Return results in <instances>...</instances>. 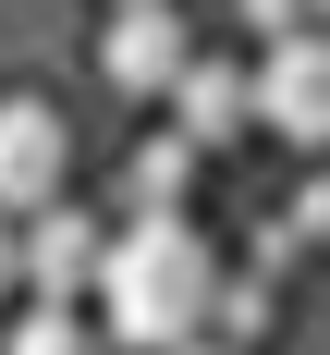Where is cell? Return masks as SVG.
<instances>
[{"label":"cell","instance_id":"6da1fadb","mask_svg":"<svg viewBox=\"0 0 330 355\" xmlns=\"http://www.w3.org/2000/svg\"><path fill=\"white\" fill-rule=\"evenodd\" d=\"M220 306V245L196 220H122L110 233V270H98V331L135 355H172L196 343Z\"/></svg>","mask_w":330,"mask_h":355},{"label":"cell","instance_id":"7a4b0ae2","mask_svg":"<svg viewBox=\"0 0 330 355\" xmlns=\"http://www.w3.org/2000/svg\"><path fill=\"white\" fill-rule=\"evenodd\" d=\"M257 123L282 147H330V25H293L257 49Z\"/></svg>","mask_w":330,"mask_h":355},{"label":"cell","instance_id":"3957f363","mask_svg":"<svg viewBox=\"0 0 330 355\" xmlns=\"http://www.w3.org/2000/svg\"><path fill=\"white\" fill-rule=\"evenodd\" d=\"M73 196V123L49 98H0V209L37 220V209H62Z\"/></svg>","mask_w":330,"mask_h":355},{"label":"cell","instance_id":"277c9868","mask_svg":"<svg viewBox=\"0 0 330 355\" xmlns=\"http://www.w3.org/2000/svg\"><path fill=\"white\" fill-rule=\"evenodd\" d=\"M183 62H196V25H183L172 0H122L98 37V86H122V98H172Z\"/></svg>","mask_w":330,"mask_h":355},{"label":"cell","instance_id":"5b68a950","mask_svg":"<svg viewBox=\"0 0 330 355\" xmlns=\"http://www.w3.org/2000/svg\"><path fill=\"white\" fill-rule=\"evenodd\" d=\"M98 270H110V233H98V209H37L25 220V294H49V306H86L98 294Z\"/></svg>","mask_w":330,"mask_h":355},{"label":"cell","instance_id":"8992f818","mask_svg":"<svg viewBox=\"0 0 330 355\" xmlns=\"http://www.w3.org/2000/svg\"><path fill=\"white\" fill-rule=\"evenodd\" d=\"M172 135H196V147L257 135V62H220V49H196V62H183V86H172Z\"/></svg>","mask_w":330,"mask_h":355},{"label":"cell","instance_id":"52a82bcc","mask_svg":"<svg viewBox=\"0 0 330 355\" xmlns=\"http://www.w3.org/2000/svg\"><path fill=\"white\" fill-rule=\"evenodd\" d=\"M196 159H208L196 135H147L135 159H122V220H183V196H196Z\"/></svg>","mask_w":330,"mask_h":355},{"label":"cell","instance_id":"ba28073f","mask_svg":"<svg viewBox=\"0 0 330 355\" xmlns=\"http://www.w3.org/2000/svg\"><path fill=\"white\" fill-rule=\"evenodd\" d=\"M0 355H98V319H86V306L25 294V319H12V343H0Z\"/></svg>","mask_w":330,"mask_h":355},{"label":"cell","instance_id":"9c48e42d","mask_svg":"<svg viewBox=\"0 0 330 355\" xmlns=\"http://www.w3.org/2000/svg\"><path fill=\"white\" fill-rule=\"evenodd\" d=\"M269 306H282V294H269V257H257V270H220L208 331H220V343H257V331H269Z\"/></svg>","mask_w":330,"mask_h":355},{"label":"cell","instance_id":"30bf717a","mask_svg":"<svg viewBox=\"0 0 330 355\" xmlns=\"http://www.w3.org/2000/svg\"><path fill=\"white\" fill-rule=\"evenodd\" d=\"M257 37H293V25H318V0H232Z\"/></svg>","mask_w":330,"mask_h":355},{"label":"cell","instance_id":"8fae6325","mask_svg":"<svg viewBox=\"0 0 330 355\" xmlns=\"http://www.w3.org/2000/svg\"><path fill=\"white\" fill-rule=\"evenodd\" d=\"M0 294H25V220L0 209Z\"/></svg>","mask_w":330,"mask_h":355},{"label":"cell","instance_id":"7c38bea8","mask_svg":"<svg viewBox=\"0 0 330 355\" xmlns=\"http://www.w3.org/2000/svg\"><path fill=\"white\" fill-rule=\"evenodd\" d=\"M172 355H245V343H220V331H196V343H172Z\"/></svg>","mask_w":330,"mask_h":355},{"label":"cell","instance_id":"4fadbf2b","mask_svg":"<svg viewBox=\"0 0 330 355\" xmlns=\"http://www.w3.org/2000/svg\"><path fill=\"white\" fill-rule=\"evenodd\" d=\"M318 25H330V0H318Z\"/></svg>","mask_w":330,"mask_h":355},{"label":"cell","instance_id":"5bb4252c","mask_svg":"<svg viewBox=\"0 0 330 355\" xmlns=\"http://www.w3.org/2000/svg\"><path fill=\"white\" fill-rule=\"evenodd\" d=\"M110 12H122V0H110Z\"/></svg>","mask_w":330,"mask_h":355}]
</instances>
